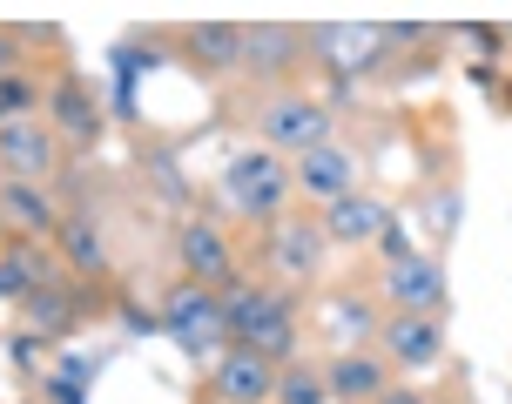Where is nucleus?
<instances>
[{
  "label": "nucleus",
  "mask_w": 512,
  "mask_h": 404,
  "mask_svg": "<svg viewBox=\"0 0 512 404\" xmlns=\"http://www.w3.org/2000/svg\"><path fill=\"white\" fill-rule=\"evenodd\" d=\"M250 122H256V142H263L270 155H283V162H297V155L337 142L331 101L304 95V88H270V95L250 108Z\"/></svg>",
  "instance_id": "nucleus-1"
},
{
  "label": "nucleus",
  "mask_w": 512,
  "mask_h": 404,
  "mask_svg": "<svg viewBox=\"0 0 512 404\" xmlns=\"http://www.w3.org/2000/svg\"><path fill=\"white\" fill-rule=\"evenodd\" d=\"M162 337L176 344L189 364H216V357L230 351V324H223V303H216V290L209 283H189L182 277L169 297H162Z\"/></svg>",
  "instance_id": "nucleus-2"
},
{
  "label": "nucleus",
  "mask_w": 512,
  "mask_h": 404,
  "mask_svg": "<svg viewBox=\"0 0 512 404\" xmlns=\"http://www.w3.org/2000/svg\"><path fill=\"white\" fill-rule=\"evenodd\" d=\"M223 196H230V209L250 216V223H283L297 182H290V162H283V155L243 149V155H230V169H223Z\"/></svg>",
  "instance_id": "nucleus-3"
},
{
  "label": "nucleus",
  "mask_w": 512,
  "mask_h": 404,
  "mask_svg": "<svg viewBox=\"0 0 512 404\" xmlns=\"http://www.w3.org/2000/svg\"><path fill=\"white\" fill-rule=\"evenodd\" d=\"M378 297H384V310H418V317H445V303H452V277H445L438 250H418V256H405V263L378 270Z\"/></svg>",
  "instance_id": "nucleus-4"
},
{
  "label": "nucleus",
  "mask_w": 512,
  "mask_h": 404,
  "mask_svg": "<svg viewBox=\"0 0 512 404\" xmlns=\"http://www.w3.org/2000/svg\"><path fill=\"white\" fill-rule=\"evenodd\" d=\"M378 357L391 371H438L445 364V317H418V310H384L378 324Z\"/></svg>",
  "instance_id": "nucleus-5"
},
{
  "label": "nucleus",
  "mask_w": 512,
  "mask_h": 404,
  "mask_svg": "<svg viewBox=\"0 0 512 404\" xmlns=\"http://www.w3.org/2000/svg\"><path fill=\"white\" fill-rule=\"evenodd\" d=\"M290 182H297V196H304L310 209H331V202L364 189V162L344 149V142H324V149H310V155L290 162Z\"/></svg>",
  "instance_id": "nucleus-6"
},
{
  "label": "nucleus",
  "mask_w": 512,
  "mask_h": 404,
  "mask_svg": "<svg viewBox=\"0 0 512 404\" xmlns=\"http://www.w3.org/2000/svg\"><path fill=\"white\" fill-rule=\"evenodd\" d=\"M54 162H61V135L48 128V115L0 122V169H7V182H41L48 189Z\"/></svg>",
  "instance_id": "nucleus-7"
},
{
  "label": "nucleus",
  "mask_w": 512,
  "mask_h": 404,
  "mask_svg": "<svg viewBox=\"0 0 512 404\" xmlns=\"http://www.w3.org/2000/svg\"><path fill=\"white\" fill-rule=\"evenodd\" d=\"M324 250H331V236L317 216H283L270 223V270L283 283H317L324 277Z\"/></svg>",
  "instance_id": "nucleus-8"
},
{
  "label": "nucleus",
  "mask_w": 512,
  "mask_h": 404,
  "mask_svg": "<svg viewBox=\"0 0 512 404\" xmlns=\"http://www.w3.org/2000/svg\"><path fill=\"white\" fill-rule=\"evenodd\" d=\"M216 303H223L230 344H250L263 324H277V317H297L290 290H277V283H250V277H230L223 290H216Z\"/></svg>",
  "instance_id": "nucleus-9"
},
{
  "label": "nucleus",
  "mask_w": 512,
  "mask_h": 404,
  "mask_svg": "<svg viewBox=\"0 0 512 404\" xmlns=\"http://www.w3.org/2000/svg\"><path fill=\"white\" fill-rule=\"evenodd\" d=\"M176 263H182V277L189 283H209V290H223V283L236 277V250H230V236L209 223V216H189L176 236Z\"/></svg>",
  "instance_id": "nucleus-10"
},
{
  "label": "nucleus",
  "mask_w": 512,
  "mask_h": 404,
  "mask_svg": "<svg viewBox=\"0 0 512 404\" xmlns=\"http://www.w3.org/2000/svg\"><path fill=\"white\" fill-rule=\"evenodd\" d=\"M384 48H391V34H384V27H364V21L317 27V54H324V68H331L337 81H358V75H371Z\"/></svg>",
  "instance_id": "nucleus-11"
},
{
  "label": "nucleus",
  "mask_w": 512,
  "mask_h": 404,
  "mask_svg": "<svg viewBox=\"0 0 512 404\" xmlns=\"http://www.w3.org/2000/svg\"><path fill=\"white\" fill-rule=\"evenodd\" d=\"M209 391H216V404H270L277 398V364L230 344L216 357V371H209Z\"/></svg>",
  "instance_id": "nucleus-12"
},
{
  "label": "nucleus",
  "mask_w": 512,
  "mask_h": 404,
  "mask_svg": "<svg viewBox=\"0 0 512 404\" xmlns=\"http://www.w3.org/2000/svg\"><path fill=\"white\" fill-rule=\"evenodd\" d=\"M398 209L391 202H378V196H344V202H331V209H317V223H324V236H331L337 250H371L384 236V223H391Z\"/></svg>",
  "instance_id": "nucleus-13"
},
{
  "label": "nucleus",
  "mask_w": 512,
  "mask_h": 404,
  "mask_svg": "<svg viewBox=\"0 0 512 404\" xmlns=\"http://www.w3.org/2000/svg\"><path fill=\"white\" fill-rule=\"evenodd\" d=\"M317 324H324V337H331L337 351H371V344H378L384 310L364 297V290H331L324 310H317Z\"/></svg>",
  "instance_id": "nucleus-14"
},
{
  "label": "nucleus",
  "mask_w": 512,
  "mask_h": 404,
  "mask_svg": "<svg viewBox=\"0 0 512 404\" xmlns=\"http://www.w3.org/2000/svg\"><path fill=\"white\" fill-rule=\"evenodd\" d=\"M297 61H304V34L290 21H250L243 27V75L277 81V75H290Z\"/></svg>",
  "instance_id": "nucleus-15"
},
{
  "label": "nucleus",
  "mask_w": 512,
  "mask_h": 404,
  "mask_svg": "<svg viewBox=\"0 0 512 404\" xmlns=\"http://www.w3.org/2000/svg\"><path fill=\"white\" fill-rule=\"evenodd\" d=\"M391 364H384L378 351H337L331 364H324V384H331L337 404H378L384 391H391Z\"/></svg>",
  "instance_id": "nucleus-16"
},
{
  "label": "nucleus",
  "mask_w": 512,
  "mask_h": 404,
  "mask_svg": "<svg viewBox=\"0 0 512 404\" xmlns=\"http://www.w3.org/2000/svg\"><path fill=\"white\" fill-rule=\"evenodd\" d=\"M41 115H48V128L68 135V142H102V101L88 95L75 75H61L48 95H41Z\"/></svg>",
  "instance_id": "nucleus-17"
},
{
  "label": "nucleus",
  "mask_w": 512,
  "mask_h": 404,
  "mask_svg": "<svg viewBox=\"0 0 512 404\" xmlns=\"http://www.w3.org/2000/svg\"><path fill=\"white\" fill-rule=\"evenodd\" d=\"M0 229L14 236V243H34V236H54L61 229V209L41 182H7L0 189Z\"/></svg>",
  "instance_id": "nucleus-18"
},
{
  "label": "nucleus",
  "mask_w": 512,
  "mask_h": 404,
  "mask_svg": "<svg viewBox=\"0 0 512 404\" xmlns=\"http://www.w3.org/2000/svg\"><path fill=\"white\" fill-rule=\"evenodd\" d=\"M182 61L196 75H243V27L236 21H203L182 34Z\"/></svg>",
  "instance_id": "nucleus-19"
},
{
  "label": "nucleus",
  "mask_w": 512,
  "mask_h": 404,
  "mask_svg": "<svg viewBox=\"0 0 512 404\" xmlns=\"http://www.w3.org/2000/svg\"><path fill=\"white\" fill-rule=\"evenodd\" d=\"M54 243H61V256H68L75 277H88V283L108 277V243H102V223H95V216H61Z\"/></svg>",
  "instance_id": "nucleus-20"
},
{
  "label": "nucleus",
  "mask_w": 512,
  "mask_h": 404,
  "mask_svg": "<svg viewBox=\"0 0 512 404\" xmlns=\"http://www.w3.org/2000/svg\"><path fill=\"white\" fill-rule=\"evenodd\" d=\"M21 310H27V324H34V337H48V344H61V337L75 330V297H68L61 283H41Z\"/></svg>",
  "instance_id": "nucleus-21"
},
{
  "label": "nucleus",
  "mask_w": 512,
  "mask_h": 404,
  "mask_svg": "<svg viewBox=\"0 0 512 404\" xmlns=\"http://www.w3.org/2000/svg\"><path fill=\"white\" fill-rule=\"evenodd\" d=\"M41 250L34 243H7L0 250V303H27L34 290H41Z\"/></svg>",
  "instance_id": "nucleus-22"
},
{
  "label": "nucleus",
  "mask_w": 512,
  "mask_h": 404,
  "mask_svg": "<svg viewBox=\"0 0 512 404\" xmlns=\"http://www.w3.org/2000/svg\"><path fill=\"white\" fill-rule=\"evenodd\" d=\"M270 404H337V398H331V384H324V364L297 357V364L277 371V398Z\"/></svg>",
  "instance_id": "nucleus-23"
},
{
  "label": "nucleus",
  "mask_w": 512,
  "mask_h": 404,
  "mask_svg": "<svg viewBox=\"0 0 512 404\" xmlns=\"http://www.w3.org/2000/svg\"><path fill=\"white\" fill-rule=\"evenodd\" d=\"M297 337H304V330H297V317H277V324H263L250 337V344H243V351H256V357H270V364H297V357H304V344H297Z\"/></svg>",
  "instance_id": "nucleus-24"
},
{
  "label": "nucleus",
  "mask_w": 512,
  "mask_h": 404,
  "mask_svg": "<svg viewBox=\"0 0 512 404\" xmlns=\"http://www.w3.org/2000/svg\"><path fill=\"white\" fill-rule=\"evenodd\" d=\"M21 115H41V88L21 68H7L0 75V122H21Z\"/></svg>",
  "instance_id": "nucleus-25"
},
{
  "label": "nucleus",
  "mask_w": 512,
  "mask_h": 404,
  "mask_svg": "<svg viewBox=\"0 0 512 404\" xmlns=\"http://www.w3.org/2000/svg\"><path fill=\"white\" fill-rule=\"evenodd\" d=\"M371 250H378V263L391 270V263H405V256H418V236L405 229V216H391V223H384V236L371 243Z\"/></svg>",
  "instance_id": "nucleus-26"
},
{
  "label": "nucleus",
  "mask_w": 512,
  "mask_h": 404,
  "mask_svg": "<svg viewBox=\"0 0 512 404\" xmlns=\"http://www.w3.org/2000/svg\"><path fill=\"white\" fill-rule=\"evenodd\" d=\"M41 404H88V384L54 371V378H41Z\"/></svg>",
  "instance_id": "nucleus-27"
},
{
  "label": "nucleus",
  "mask_w": 512,
  "mask_h": 404,
  "mask_svg": "<svg viewBox=\"0 0 512 404\" xmlns=\"http://www.w3.org/2000/svg\"><path fill=\"white\" fill-rule=\"evenodd\" d=\"M122 330H128V337H149V330H162V310H142V303H122Z\"/></svg>",
  "instance_id": "nucleus-28"
},
{
  "label": "nucleus",
  "mask_w": 512,
  "mask_h": 404,
  "mask_svg": "<svg viewBox=\"0 0 512 404\" xmlns=\"http://www.w3.org/2000/svg\"><path fill=\"white\" fill-rule=\"evenodd\" d=\"M378 404H432V398H425V391H418V384H398V378H391V391H384Z\"/></svg>",
  "instance_id": "nucleus-29"
},
{
  "label": "nucleus",
  "mask_w": 512,
  "mask_h": 404,
  "mask_svg": "<svg viewBox=\"0 0 512 404\" xmlns=\"http://www.w3.org/2000/svg\"><path fill=\"white\" fill-rule=\"evenodd\" d=\"M0 189H7V169H0Z\"/></svg>",
  "instance_id": "nucleus-30"
},
{
  "label": "nucleus",
  "mask_w": 512,
  "mask_h": 404,
  "mask_svg": "<svg viewBox=\"0 0 512 404\" xmlns=\"http://www.w3.org/2000/svg\"><path fill=\"white\" fill-rule=\"evenodd\" d=\"M506 108H512V88H506Z\"/></svg>",
  "instance_id": "nucleus-31"
}]
</instances>
